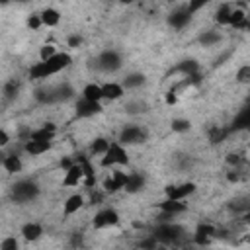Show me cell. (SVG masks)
I'll use <instances>...</instances> for the list:
<instances>
[{
    "label": "cell",
    "instance_id": "4316f807",
    "mask_svg": "<svg viewBox=\"0 0 250 250\" xmlns=\"http://www.w3.org/2000/svg\"><path fill=\"white\" fill-rule=\"evenodd\" d=\"M170 129H172L174 133H188V131L191 129V121L186 119V117H174V119L170 121Z\"/></svg>",
    "mask_w": 250,
    "mask_h": 250
},
{
    "label": "cell",
    "instance_id": "d6986e66",
    "mask_svg": "<svg viewBox=\"0 0 250 250\" xmlns=\"http://www.w3.org/2000/svg\"><path fill=\"white\" fill-rule=\"evenodd\" d=\"M53 146V143H47V141H25L23 143V152L27 156H41L45 152H49Z\"/></svg>",
    "mask_w": 250,
    "mask_h": 250
},
{
    "label": "cell",
    "instance_id": "9a60e30c",
    "mask_svg": "<svg viewBox=\"0 0 250 250\" xmlns=\"http://www.w3.org/2000/svg\"><path fill=\"white\" fill-rule=\"evenodd\" d=\"M145 186H146V178H145L141 172H129L123 189H125L127 193H139V191L145 189Z\"/></svg>",
    "mask_w": 250,
    "mask_h": 250
},
{
    "label": "cell",
    "instance_id": "7c38bea8",
    "mask_svg": "<svg viewBox=\"0 0 250 250\" xmlns=\"http://www.w3.org/2000/svg\"><path fill=\"white\" fill-rule=\"evenodd\" d=\"M102 94H104L105 102H117V100H121L125 96V88L121 86V82L109 80V82L102 84Z\"/></svg>",
    "mask_w": 250,
    "mask_h": 250
},
{
    "label": "cell",
    "instance_id": "8992f818",
    "mask_svg": "<svg viewBox=\"0 0 250 250\" xmlns=\"http://www.w3.org/2000/svg\"><path fill=\"white\" fill-rule=\"evenodd\" d=\"M119 221H121V217H119L117 209H113V207H102V209H98V211L94 213L92 225H94V229H100V230H102V229L117 227Z\"/></svg>",
    "mask_w": 250,
    "mask_h": 250
},
{
    "label": "cell",
    "instance_id": "7a4b0ae2",
    "mask_svg": "<svg viewBox=\"0 0 250 250\" xmlns=\"http://www.w3.org/2000/svg\"><path fill=\"white\" fill-rule=\"evenodd\" d=\"M152 236L156 238V242L166 244V246H178L186 240V230L178 225V223H158V227L154 229Z\"/></svg>",
    "mask_w": 250,
    "mask_h": 250
},
{
    "label": "cell",
    "instance_id": "d590c367",
    "mask_svg": "<svg viewBox=\"0 0 250 250\" xmlns=\"http://www.w3.org/2000/svg\"><path fill=\"white\" fill-rule=\"evenodd\" d=\"M227 162H229L232 168H238L240 164H244V156L238 154V152H230V154L227 156Z\"/></svg>",
    "mask_w": 250,
    "mask_h": 250
},
{
    "label": "cell",
    "instance_id": "ac0fdd59",
    "mask_svg": "<svg viewBox=\"0 0 250 250\" xmlns=\"http://www.w3.org/2000/svg\"><path fill=\"white\" fill-rule=\"evenodd\" d=\"M39 18H41V23H43V27H57L59 23H61V18H62V14L57 10V8H53V6H47V8H43L41 12H39Z\"/></svg>",
    "mask_w": 250,
    "mask_h": 250
},
{
    "label": "cell",
    "instance_id": "603a6c76",
    "mask_svg": "<svg viewBox=\"0 0 250 250\" xmlns=\"http://www.w3.org/2000/svg\"><path fill=\"white\" fill-rule=\"evenodd\" d=\"M107 146H109V139H105V137H96V139L90 143V146H88V154L102 158V156L105 154Z\"/></svg>",
    "mask_w": 250,
    "mask_h": 250
},
{
    "label": "cell",
    "instance_id": "d4e9b609",
    "mask_svg": "<svg viewBox=\"0 0 250 250\" xmlns=\"http://www.w3.org/2000/svg\"><path fill=\"white\" fill-rule=\"evenodd\" d=\"M199 45H203V47H215L219 41H221V33L219 31H215V29H207V31H203L201 35H199Z\"/></svg>",
    "mask_w": 250,
    "mask_h": 250
},
{
    "label": "cell",
    "instance_id": "8fae6325",
    "mask_svg": "<svg viewBox=\"0 0 250 250\" xmlns=\"http://www.w3.org/2000/svg\"><path fill=\"white\" fill-rule=\"evenodd\" d=\"M158 209H160V213H164V215L176 219L178 215H182V213L188 211V203H184V201H176V199H168V197H166L164 201L158 203Z\"/></svg>",
    "mask_w": 250,
    "mask_h": 250
},
{
    "label": "cell",
    "instance_id": "6da1fadb",
    "mask_svg": "<svg viewBox=\"0 0 250 250\" xmlns=\"http://www.w3.org/2000/svg\"><path fill=\"white\" fill-rule=\"evenodd\" d=\"M72 64V57L68 53H62L59 51L53 59L45 61V62H35L31 68H29V76L33 80H45V78H51L55 74H59L61 70L68 68Z\"/></svg>",
    "mask_w": 250,
    "mask_h": 250
},
{
    "label": "cell",
    "instance_id": "5b68a950",
    "mask_svg": "<svg viewBox=\"0 0 250 250\" xmlns=\"http://www.w3.org/2000/svg\"><path fill=\"white\" fill-rule=\"evenodd\" d=\"M146 129L137 125V123H129V125H123L121 131H119V137H117V143H121L123 146H129V145H141L146 141Z\"/></svg>",
    "mask_w": 250,
    "mask_h": 250
},
{
    "label": "cell",
    "instance_id": "8d00e7d4",
    "mask_svg": "<svg viewBox=\"0 0 250 250\" xmlns=\"http://www.w3.org/2000/svg\"><path fill=\"white\" fill-rule=\"evenodd\" d=\"M10 133L6 131V129H0V150H4L8 145H10Z\"/></svg>",
    "mask_w": 250,
    "mask_h": 250
},
{
    "label": "cell",
    "instance_id": "f546056e",
    "mask_svg": "<svg viewBox=\"0 0 250 250\" xmlns=\"http://www.w3.org/2000/svg\"><path fill=\"white\" fill-rule=\"evenodd\" d=\"M234 78H236L238 84H248V82H250V64H242V66H238Z\"/></svg>",
    "mask_w": 250,
    "mask_h": 250
},
{
    "label": "cell",
    "instance_id": "cb8c5ba5",
    "mask_svg": "<svg viewBox=\"0 0 250 250\" xmlns=\"http://www.w3.org/2000/svg\"><path fill=\"white\" fill-rule=\"evenodd\" d=\"M53 96H55V102H66L74 96V90L70 84H59V86H53Z\"/></svg>",
    "mask_w": 250,
    "mask_h": 250
},
{
    "label": "cell",
    "instance_id": "74e56055",
    "mask_svg": "<svg viewBox=\"0 0 250 250\" xmlns=\"http://www.w3.org/2000/svg\"><path fill=\"white\" fill-rule=\"evenodd\" d=\"M72 164H74V158H70V156H64V158H61V168H62V172H64V170H68Z\"/></svg>",
    "mask_w": 250,
    "mask_h": 250
},
{
    "label": "cell",
    "instance_id": "2e32d148",
    "mask_svg": "<svg viewBox=\"0 0 250 250\" xmlns=\"http://www.w3.org/2000/svg\"><path fill=\"white\" fill-rule=\"evenodd\" d=\"M84 203H86V199H84L82 193H72V195H68V197L64 199V203H62V215H64V217H70V215L78 213V211L84 207Z\"/></svg>",
    "mask_w": 250,
    "mask_h": 250
},
{
    "label": "cell",
    "instance_id": "4fadbf2b",
    "mask_svg": "<svg viewBox=\"0 0 250 250\" xmlns=\"http://www.w3.org/2000/svg\"><path fill=\"white\" fill-rule=\"evenodd\" d=\"M82 182H84V172H82L78 162H74L68 170H64V176H62V186L64 188H74Z\"/></svg>",
    "mask_w": 250,
    "mask_h": 250
},
{
    "label": "cell",
    "instance_id": "d6a6232c",
    "mask_svg": "<svg viewBox=\"0 0 250 250\" xmlns=\"http://www.w3.org/2000/svg\"><path fill=\"white\" fill-rule=\"evenodd\" d=\"M2 92H4V98L6 100H14L18 96V92H20V86H18V82L12 80V82H6L4 84V90Z\"/></svg>",
    "mask_w": 250,
    "mask_h": 250
},
{
    "label": "cell",
    "instance_id": "1f68e13d",
    "mask_svg": "<svg viewBox=\"0 0 250 250\" xmlns=\"http://www.w3.org/2000/svg\"><path fill=\"white\" fill-rule=\"evenodd\" d=\"M125 111L131 113V115H137V113L146 111V105H145L143 102H139V100H135V102H127V104H125Z\"/></svg>",
    "mask_w": 250,
    "mask_h": 250
},
{
    "label": "cell",
    "instance_id": "30bf717a",
    "mask_svg": "<svg viewBox=\"0 0 250 250\" xmlns=\"http://www.w3.org/2000/svg\"><path fill=\"white\" fill-rule=\"evenodd\" d=\"M74 111H76L78 117L88 119V117H94V115L102 113L104 107H102V104H98V102H88V100H84V98H78L76 104H74Z\"/></svg>",
    "mask_w": 250,
    "mask_h": 250
},
{
    "label": "cell",
    "instance_id": "836d02e7",
    "mask_svg": "<svg viewBox=\"0 0 250 250\" xmlns=\"http://www.w3.org/2000/svg\"><path fill=\"white\" fill-rule=\"evenodd\" d=\"M82 43H84V37H82L80 33H70V35H66V47H68V49H78V47H82Z\"/></svg>",
    "mask_w": 250,
    "mask_h": 250
},
{
    "label": "cell",
    "instance_id": "ab89813d",
    "mask_svg": "<svg viewBox=\"0 0 250 250\" xmlns=\"http://www.w3.org/2000/svg\"><path fill=\"white\" fill-rule=\"evenodd\" d=\"M4 156H6V152H4V150H0V166H2V162H4Z\"/></svg>",
    "mask_w": 250,
    "mask_h": 250
},
{
    "label": "cell",
    "instance_id": "484cf974",
    "mask_svg": "<svg viewBox=\"0 0 250 250\" xmlns=\"http://www.w3.org/2000/svg\"><path fill=\"white\" fill-rule=\"evenodd\" d=\"M230 10H232V4H221L219 10L215 12V21H217L219 25H229Z\"/></svg>",
    "mask_w": 250,
    "mask_h": 250
},
{
    "label": "cell",
    "instance_id": "4dcf8cb0",
    "mask_svg": "<svg viewBox=\"0 0 250 250\" xmlns=\"http://www.w3.org/2000/svg\"><path fill=\"white\" fill-rule=\"evenodd\" d=\"M102 188H104V191H105V193H117V191L121 189V186H119V184H117V182H115V180H113L109 174L104 178Z\"/></svg>",
    "mask_w": 250,
    "mask_h": 250
},
{
    "label": "cell",
    "instance_id": "f1b7e54d",
    "mask_svg": "<svg viewBox=\"0 0 250 250\" xmlns=\"http://www.w3.org/2000/svg\"><path fill=\"white\" fill-rule=\"evenodd\" d=\"M0 250H20V240L14 234H8L0 240Z\"/></svg>",
    "mask_w": 250,
    "mask_h": 250
},
{
    "label": "cell",
    "instance_id": "e0dca14e",
    "mask_svg": "<svg viewBox=\"0 0 250 250\" xmlns=\"http://www.w3.org/2000/svg\"><path fill=\"white\" fill-rule=\"evenodd\" d=\"M80 98L88 100V102H98L102 104L104 102V94H102V84L98 82H86L80 90Z\"/></svg>",
    "mask_w": 250,
    "mask_h": 250
},
{
    "label": "cell",
    "instance_id": "83f0119b",
    "mask_svg": "<svg viewBox=\"0 0 250 250\" xmlns=\"http://www.w3.org/2000/svg\"><path fill=\"white\" fill-rule=\"evenodd\" d=\"M57 53H59L57 45H53V43H45L43 47H39V62H45V61L53 59Z\"/></svg>",
    "mask_w": 250,
    "mask_h": 250
},
{
    "label": "cell",
    "instance_id": "5bb4252c",
    "mask_svg": "<svg viewBox=\"0 0 250 250\" xmlns=\"http://www.w3.org/2000/svg\"><path fill=\"white\" fill-rule=\"evenodd\" d=\"M20 234H21V238L25 242H35V240H39L43 236V227L39 223H35V221H27V223L21 225Z\"/></svg>",
    "mask_w": 250,
    "mask_h": 250
},
{
    "label": "cell",
    "instance_id": "3957f363",
    "mask_svg": "<svg viewBox=\"0 0 250 250\" xmlns=\"http://www.w3.org/2000/svg\"><path fill=\"white\" fill-rule=\"evenodd\" d=\"M129 164V152L127 146H123L117 141H109V146L105 150V154L100 158V166L102 168H121Z\"/></svg>",
    "mask_w": 250,
    "mask_h": 250
},
{
    "label": "cell",
    "instance_id": "f35d334b",
    "mask_svg": "<svg viewBox=\"0 0 250 250\" xmlns=\"http://www.w3.org/2000/svg\"><path fill=\"white\" fill-rule=\"evenodd\" d=\"M164 100H166V104H168V105H174V104L178 102V94H176V92H168Z\"/></svg>",
    "mask_w": 250,
    "mask_h": 250
},
{
    "label": "cell",
    "instance_id": "ffe728a7",
    "mask_svg": "<svg viewBox=\"0 0 250 250\" xmlns=\"http://www.w3.org/2000/svg\"><path fill=\"white\" fill-rule=\"evenodd\" d=\"M146 84V76L143 74V72H129V74H125V78L121 80V86L125 88V90H137V88H141V86H145Z\"/></svg>",
    "mask_w": 250,
    "mask_h": 250
},
{
    "label": "cell",
    "instance_id": "ba28073f",
    "mask_svg": "<svg viewBox=\"0 0 250 250\" xmlns=\"http://www.w3.org/2000/svg\"><path fill=\"white\" fill-rule=\"evenodd\" d=\"M197 189V186L193 182H184V184H174L164 188V193L168 199H176V201H186L189 195H193Z\"/></svg>",
    "mask_w": 250,
    "mask_h": 250
},
{
    "label": "cell",
    "instance_id": "277c9868",
    "mask_svg": "<svg viewBox=\"0 0 250 250\" xmlns=\"http://www.w3.org/2000/svg\"><path fill=\"white\" fill-rule=\"evenodd\" d=\"M10 195H12V199H14L16 203H31V201L37 199V195H39V186H37L33 180L23 178V180H18V182L12 186Z\"/></svg>",
    "mask_w": 250,
    "mask_h": 250
},
{
    "label": "cell",
    "instance_id": "e575fe53",
    "mask_svg": "<svg viewBox=\"0 0 250 250\" xmlns=\"http://www.w3.org/2000/svg\"><path fill=\"white\" fill-rule=\"evenodd\" d=\"M25 23H27V27H29L31 31H39V29L43 27V23H41V18H39V12H37V14H29Z\"/></svg>",
    "mask_w": 250,
    "mask_h": 250
},
{
    "label": "cell",
    "instance_id": "44dd1931",
    "mask_svg": "<svg viewBox=\"0 0 250 250\" xmlns=\"http://www.w3.org/2000/svg\"><path fill=\"white\" fill-rule=\"evenodd\" d=\"M2 168H4L6 174H18V172H21V168H23L21 156H18V154H6L4 156V162H2Z\"/></svg>",
    "mask_w": 250,
    "mask_h": 250
},
{
    "label": "cell",
    "instance_id": "52a82bcc",
    "mask_svg": "<svg viewBox=\"0 0 250 250\" xmlns=\"http://www.w3.org/2000/svg\"><path fill=\"white\" fill-rule=\"evenodd\" d=\"M96 66H98V70H102V72H115V70H119L121 68V55L117 53V51H113V49H105V51H102L98 57H96Z\"/></svg>",
    "mask_w": 250,
    "mask_h": 250
},
{
    "label": "cell",
    "instance_id": "9c48e42d",
    "mask_svg": "<svg viewBox=\"0 0 250 250\" xmlns=\"http://www.w3.org/2000/svg\"><path fill=\"white\" fill-rule=\"evenodd\" d=\"M55 137H57V125L49 121V123H43L37 129H29L25 141H47V143H53Z\"/></svg>",
    "mask_w": 250,
    "mask_h": 250
},
{
    "label": "cell",
    "instance_id": "7402d4cb",
    "mask_svg": "<svg viewBox=\"0 0 250 250\" xmlns=\"http://www.w3.org/2000/svg\"><path fill=\"white\" fill-rule=\"evenodd\" d=\"M189 20H191V14H189L186 8H184V10H176V12L168 18L170 25L176 27V29H184V27L189 23Z\"/></svg>",
    "mask_w": 250,
    "mask_h": 250
}]
</instances>
